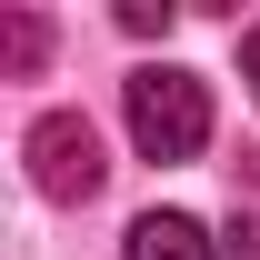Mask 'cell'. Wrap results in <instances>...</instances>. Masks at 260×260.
Instances as JSON below:
<instances>
[{
  "label": "cell",
  "instance_id": "cell-1",
  "mask_svg": "<svg viewBox=\"0 0 260 260\" xmlns=\"http://www.w3.org/2000/svg\"><path fill=\"white\" fill-rule=\"evenodd\" d=\"M130 140H140V160H190L200 140H210V90H200L190 70H130Z\"/></svg>",
  "mask_w": 260,
  "mask_h": 260
},
{
  "label": "cell",
  "instance_id": "cell-2",
  "mask_svg": "<svg viewBox=\"0 0 260 260\" xmlns=\"http://www.w3.org/2000/svg\"><path fill=\"white\" fill-rule=\"evenodd\" d=\"M100 130L80 120V110H50V120H30V180H40V200H90L100 190Z\"/></svg>",
  "mask_w": 260,
  "mask_h": 260
},
{
  "label": "cell",
  "instance_id": "cell-3",
  "mask_svg": "<svg viewBox=\"0 0 260 260\" xmlns=\"http://www.w3.org/2000/svg\"><path fill=\"white\" fill-rule=\"evenodd\" d=\"M130 260H220V250H210V230H200V220L150 210V220H130Z\"/></svg>",
  "mask_w": 260,
  "mask_h": 260
},
{
  "label": "cell",
  "instance_id": "cell-4",
  "mask_svg": "<svg viewBox=\"0 0 260 260\" xmlns=\"http://www.w3.org/2000/svg\"><path fill=\"white\" fill-rule=\"evenodd\" d=\"M40 50H50L40 10H10V20H0V70H10V80H30V70H40Z\"/></svg>",
  "mask_w": 260,
  "mask_h": 260
},
{
  "label": "cell",
  "instance_id": "cell-5",
  "mask_svg": "<svg viewBox=\"0 0 260 260\" xmlns=\"http://www.w3.org/2000/svg\"><path fill=\"white\" fill-rule=\"evenodd\" d=\"M220 260H260V210H240V220L220 230Z\"/></svg>",
  "mask_w": 260,
  "mask_h": 260
},
{
  "label": "cell",
  "instance_id": "cell-6",
  "mask_svg": "<svg viewBox=\"0 0 260 260\" xmlns=\"http://www.w3.org/2000/svg\"><path fill=\"white\" fill-rule=\"evenodd\" d=\"M120 30H170V0H120Z\"/></svg>",
  "mask_w": 260,
  "mask_h": 260
},
{
  "label": "cell",
  "instance_id": "cell-7",
  "mask_svg": "<svg viewBox=\"0 0 260 260\" xmlns=\"http://www.w3.org/2000/svg\"><path fill=\"white\" fill-rule=\"evenodd\" d=\"M240 80H250V90H260V30L240 40Z\"/></svg>",
  "mask_w": 260,
  "mask_h": 260
}]
</instances>
